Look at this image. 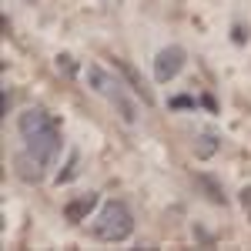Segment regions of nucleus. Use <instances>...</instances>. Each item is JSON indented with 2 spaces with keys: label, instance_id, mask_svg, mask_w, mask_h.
Here are the masks:
<instances>
[{
  "label": "nucleus",
  "instance_id": "obj_4",
  "mask_svg": "<svg viewBox=\"0 0 251 251\" xmlns=\"http://www.w3.org/2000/svg\"><path fill=\"white\" fill-rule=\"evenodd\" d=\"M181 67H184V50L181 47H164V50H157L154 57V77L164 84V80H174L181 74Z\"/></svg>",
  "mask_w": 251,
  "mask_h": 251
},
{
  "label": "nucleus",
  "instance_id": "obj_1",
  "mask_svg": "<svg viewBox=\"0 0 251 251\" xmlns=\"http://www.w3.org/2000/svg\"><path fill=\"white\" fill-rule=\"evenodd\" d=\"M20 134H24V154H20V171L27 174V168H50L60 154V127L47 111H27L20 117Z\"/></svg>",
  "mask_w": 251,
  "mask_h": 251
},
{
  "label": "nucleus",
  "instance_id": "obj_3",
  "mask_svg": "<svg viewBox=\"0 0 251 251\" xmlns=\"http://www.w3.org/2000/svg\"><path fill=\"white\" fill-rule=\"evenodd\" d=\"M131 231H134V218L121 201H107L94 218V228H91L97 241H127Z\"/></svg>",
  "mask_w": 251,
  "mask_h": 251
},
{
  "label": "nucleus",
  "instance_id": "obj_7",
  "mask_svg": "<svg viewBox=\"0 0 251 251\" xmlns=\"http://www.w3.org/2000/svg\"><path fill=\"white\" fill-rule=\"evenodd\" d=\"M168 107H171V111H181V107H194V100L191 97H171Z\"/></svg>",
  "mask_w": 251,
  "mask_h": 251
},
{
  "label": "nucleus",
  "instance_id": "obj_5",
  "mask_svg": "<svg viewBox=\"0 0 251 251\" xmlns=\"http://www.w3.org/2000/svg\"><path fill=\"white\" fill-rule=\"evenodd\" d=\"M94 204H97V194H94V191L80 194L77 201H71V204L64 208V218H67V221H84L87 214L94 211Z\"/></svg>",
  "mask_w": 251,
  "mask_h": 251
},
{
  "label": "nucleus",
  "instance_id": "obj_9",
  "mask_svg": "<svg viewBox=\"0 0 251 251\" xmlns=\"http://www.w3.org/2000/svg\"><path fill=\"white\" fill-rule=\"evenodd\" d=\"M60 67H64L67 74H74V60H71V57H60Z\"/></svg>",
  "mask_w": 251,
  "mask_h": 251
},
{
  "label": "nucleus",
  "instance_id": "obj_6",
  "mask_svg": "<svg viewBox=\"0 0 251 251\" xmlns=\"http://www.w3.org/2000/svg\"><path fill=\"white\" fill-rule=\"evenodd\" d=\"M214 151H218V141H214V134L198 137V144H194V154H198V157H211Z\"/></svg>",
  "mask_w": 251,
  "mask_h": 251
},
{
  "label": "nucleus",
  "instance_id": "obj_2",
  "mask_svg": "<svg viewBox=\"0 0 251 251\" xmlns=\"http://www.w3.org/2000/svg\"><path fill=\"white\" fill-rule=\"evenodd\" d=\"M87 84H91V91H94V94H100L104 100H111V104L117 107V114L124 117L127 124H137V107H134V100H131V94L124 91V84H121L114 74H107L104 67L91 64V67H87Z\"/></svg>",
  "mask_w": 251,
  "mask_h": 251
},
{
  "label": "nucleus",
  "instance_id": "obj_8",
  "mask_svg": "<svg viewBox=\"0 0 251 251\" xmlns=\"http://www.w3.org/2000/svg\"><path fill=\"white\" fill-rule=\"evenodd\" d=\"M241 204H245V211L251 214V188H245V191H241Z\"/></svg>",
  "mask_w": 251,
  "mask_h": 251
}]
</instances>
